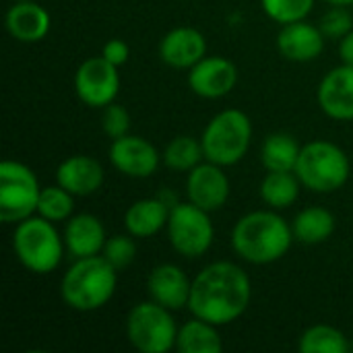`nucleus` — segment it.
Segmentation results:
<instances>
[{
	"label": "nucleus",
	"instance_id": "f257e3e1",
	"mask_svg": "<svg viewBox=\"0 0 353 353\" xmlns=\"http://www.w3.org/2000/svg\"><path fill=\"white\" fill-rule=\"evenodd\" d=\"M252 281L248 273L230 261H217L192 279L188 310L192 316L225 327L238 321L250 306Z\"/></svg>",
	"mask_w": 353,
	"mask_h": 353
},
{
	"label": "nucleus",
	"instance_id": "f03ea898",
	"mask_svg": "<svg viewBox=\"0 0 353 353\" xmlns=\"http://www.w3.org/2000/svg\"><path fill=\"white\" fill-rule=\"evenodd\" d=\"M292 223L275 209H259L242 215L232 230L234 252L250 265H271L281 261L294 242Z\"/></svg>",
	"mask_w": 353,
	"mask_h": 353
},
{
	"label": "nucleus",
	"instance_id": "7ed1b4c3",
	"mask_svg": "<svg viewBox=\"0 0 353 353\" xmlns=\"http://www.w3.org/2000/svg\"><path fill=\"white\" fill-rule=\"evenodd\" d=\"M116 288L118 271L101 254L74 259L60 281V298L77 312H93L114 298Z\"/></svg>",
	"mask_w": 353,
	"mask_h": 353
},
{
	"label": "nucleus",
	"instance_id": "20e7f679",
	"mask_svg": "<svg viewBox=\"0 0 353 353\" xmlns=\"http://www.w3.org/2000/svg\"><path fill=\"white\" fill-rule=\"evenodd\" d=\"M12 250L17 261L33 275L56 271L64 259V236L56 225L39 215H31L17 223L12 232Z\"/></svg>",
	"mask_w": 353,
	"mask_h": 353
},
{
	"label": "nucleus",
	"instance_id": "39448f33",
	"mask_svg": "<svg viewBox=\"0 0 353 353\" xmlns=\"http://www.w3.org/2000/svg\"><path fill=\"white\" fill-rule=\"evenodd\" d=\"M294 172L304 188L319 194H329L347 184L352 176V163L339 145L319 139L302 145Z\"/></svg>",
	"mask_w": 353,
	"mask_h": 353
},
{
	"label": "nucleus",
	"instance_id": "423d86ee",
	"mask_svg": "<svg viewBox=\"0 0 353 353\" xmlns=\"http://www.w3.org/2000/svg\"><path fill=\"white\" fill-rule=\"evenodd\" d=\"M205 159L221 168L240 163L252 143V122L246 112L230 108L215 114L201 134Z\"/></svg>",
	"mask_w": 353,
	"mask_h": 353
},
{
	"label": "nucleus",
	"instance_id": "0eeeda50",
	"mask_svg": "<svg viewBox=\"0 0 353 353\" xmlns=\"http://www.w3.org/2000/svg\"><path fill=\"white\" fill-rule=\"evenodd\" d=\"M178 325L172 310L149 300L139 302L126 316L128 343L141 353H168L176 350Z\"/></svg>",
	"mask_w": 353,
	"mask_h": 353
},
{
	"label": "nucleus",
	"instance_id": "6e6552de",
	"mask_svg": "<svg viewBox=\"0 0 353 353\" xmlns=\"http://www.w3.org/2000/svg\"><path fill=\"white\" fill-rule=\"evenodd\" d=\"M41 186L33 170L21 161L0 163V221L19 223L37 213Z\"/></svg>",
	"mask_w": 353,
	"mask_h": 353
},
{
	"label": "nucleus",
	"instance_id": "1a4fd4ad",
	"mask_svg": "<svg viewBox=\"0 0 353 353\" xmlns=\"http://www.w3.org/2000/svg\"><path fill=\"white\" fill-rule=\"evenodd\" d=\"M165 230L172 248L184 259H199L207 254L215 240V225L211 221V213L190 201H180L170 211Z\"/></svg>",
	"mask_w": 353,
	"mask_h": 353
},
{
	"label": "nucleus",
	"instance_id": "9d476101",
	"mask_svg": "<svg viewBox=\"0 0 353 353\" xmlns=\"http://www.w3.org/2000/svg\"><path fill=\"white\" fill-rule=\"evenodd\" d=\"M74 93L89 108H105L116 101L120 93L118 66L103 56L87 58L74 72Z\"/></svg>",
	"mask_w": 353,
	"mask_h": 353
},
{
	"label": "nucleus",
	"instance_id": "9b49d317",
	"mask_svg": "<svg viewBox=\"0 0 353 353\" xmlns=\"http://www.w3.org/2000/svg\"><path fill=\"white\" fill-rule=\"evenodd\" d=\"M108 159L112 168L128 178H149L163 161L155 145L139 134H124L114 139L108 151Z\"/></svg>",
	"mask_w": 353,
	"mask_h": 353
},
{
	"label": "nucleus",
	"instance_id": "f8f14e48",
	"mask_svg": "<svg viewBox=\"0 0 353 353\" xmlns=\"http://www.w3.org/2000/svg\"><path fill=\"white\" fill-rule=\"evenodd\" d=\"M230 192H232L230 178L221 165L205 159L188 172L186 196L196 207H201L209 213H215L225 207Z\"/></svg>",
	"mask_w": 353,
	"mask_h": 353
},
{
	"label": "nucleus",
	"instance_id": "ddd939ff",
	"mask_svg": "<svg viewBox=\"0 0 353 353\" xmlns=\"http://www.w3.org/2000/svg\"><path fill=\"white\" fill-rule=\"evenodd\" d=\"M238 68L223 56H205L188 70V87L203 99H221L234 91Z\"/></svg>",
	"mask_w": 353,
	"mask_h": 353
},
{
	"label": "nucleus",
	"instance_id": "4468645a",
	"mask_svg": "<svg viewBox=\"0 0 353 353\" xmlns=\"http://www.w3.org/2000/svg\"><path fill=\"white\" fill-rule=\"evenodd\" d=\"M321 110L337 122L353 120V66L339 64L329 70L316 91Z\"/></svg>",
	"mask_w": 353,
	"mask_h": 353
},
{
	"label": "nucleus",
	"instance_id": "2eb2a0df",
	"mask_svg": "<svg viewBox=\"0 0 353 353\" xmlns=\"http://www.w3.org/2000/svg\"><path fill=\"white\" fill-rule=\"evenodd\" d=\"M157 52L163 64L178 70H190L207 56V39L194 27H174L161 37Z\"/></svg>",
	"mask_w": 353,
	"mask_h": 353
},
{
	"label": "nucleus",
	"instance_id": "dca6fc26",
	"mask_svg": "<svg viewBox=\"0 0 353 353\" xmlns=\"http://www.w3.org/2000/svg\"><path fill=\"white\" fill-rule=\"evenodd\" d=\"M192 281L188 275L172 263H161L151 269L147 277V294L153 302L170 308L172 312L188 308Z\"/></svg>",
	"mask_w": 353,
	"mask_h": 353
},
{
	"label": "nucleus",
	"instance_id": "f3484780",
	"mask_svg": "<svg viewBox=\"0 0 353 353\" xmlns=\"http://www.w3.org/2000/svg\"><path fill=\"white\" fill-rule=\"evenodd\" d=\"M325 39L321 27L304 19L281 25L277 33V50L290 62H312L323 54Z\"/></svg>",
	"mask_w": 353,
	"mask_h": 353
},
{
	"label": "nucleus",
	"instance_id": "a211bd4d",
	"mask_svg": "<svg viewBox=\"0 0 353 353\" xmlns=\"http://www.w3.org/2000/svg\"><path fill=\"white\" fill-rule=\"evenodd\" d=\"M64 246L72 259H87L101 254L105 246V228L99 217L93 213L72 215L64 225Z\"/></svg>",
	"mask_w": 353,
	"mask_h": 353
},
{
	"label": "nucleus",
	"instance_id": "6ab92c4d",
	"mask_svg": "<svg viewBox=\"0 0 353 353\" xmlns=\"http://www.w3.org/2000/svg\"><path fill=\"white\" fill-rule=\"evenodd\" d=\"M105 172L91 155H70L56 170V184L74 196H89L103 186Z\"/></svg>",
	"mask_w": 353,
	"mask_h": 353
},
{
	"label": "nucleus",
	"instance_id": "aec40b11",
	"mask_svg": "<svg viewBox=\"0 0 353 353\" xmlns=\"http://www.w3.org/2000/svg\"><path fill=\"white\" fill-rule=\"evenodd\" d=\"M6 31L21 43L41 41L52 27L50 12L35 0L14 2L6 12Z\"/></svg>",
	"mask_w": 353,
	"mask_h": 353
},
{
	"label": "nucleus",
	"instance_id": "412c9836",
	"mask_svg": "<svg viewBox=\"0 0 353 353\" xmlns=\"http://www.w3.org/2000/svg\"><path fill=\"white\" fill-rule=\"evenodd\" d=\"M170 207L155 194L134 201L124 213V228L132 238H151L159 234L170 219Z\"/></svg>",
	"mask_w": 353,
	"mask_h": 353
},
{
	"label": "nucleus",
	"instance_id": "4be33fe9",
	"mask_svg": "<svg viewBox=\"0 0 353 353\" xmlns=\"http://www.w3.org/2000/svg\"><path fill=\"white\" fill-rule=\"evenodd\" d=\"M292 232L300 244L306 246L323 244L335 232V215L325 207H306L294 217Z\"/></svg>",
	"mask_w": 353,
	"mask_h": 353
},
{
	"label": "nucleus",
	"instance_id": "5701e85b",
	"mask_svg": "<svg viewBox=\"0 0 353 353\" xmlns=\"http://www.w3.org/2000/svg\"><path fill=\"white\" fill-rule=\"evenodd\" d=\"M176 350L182 353H221L223 339L219 327L194 316L178 329Z\"/></svg>",
	"mask_w": 353,
	"mask_h": 353
},
{
	"label": "nucleus",
	"instance_id": "b1692460",
	"mask_svg": "<svg viewBox=\"0 0 353 353\" xmlns=\"http://www.w3.org/2000/svg\"><path fill=\"white\" fill-rule=\"evenodd\" d=\"M302 145L290 132H271L261 147V163L267 172H294Z\"/></svg>",
	"mask_w": 353,
	"mask_h": 353
},
{
	"label": "nucleus",
	"instance_id": "393cba45",
	"mask_svg": "<svg viewBox=\"0 0 353 353\" xmlns=\"http://www.w3.org/2000/svg\"><path fill=\"white\" fill-rule=\"evenodd\" d=\"M302 182L296 172H267L261 182V199L275 211L290 209L300 199Z\"/></svg>",
	"mask_w": 353,
	"mask_h": 353
},
{
	"label": "nucleus",
	"instance_id": "a878e982",
	"mask_svg": "<svg viewBox=\"0 0 353 353\" xmlns=\"http://www.w3.org/2000/svg\"><path fill=\"white\" fill-rule=\"evenodd\" d=\"M161 159H163L165 168H170L172 172H186L188 174L192 168H196L201 161H205L203 143H201V139H194L190 134L174 137L165 145Z\"/></svg>",
	"mask_w": 353,
	"mask_h": 353
},
{
	"label": "nucleus",
	"instance_id": "bb28decb",
	"mask_svg": "<svg viewBox=\"0 0 353 353\" xmlns=\"http://www.w3.org/2000/svg\"><path fill=\"white\" fill-rule=\"evenodd\" d=\"M350 347L345 333L331 325H312L298 341V350L302 353H347Z\"/></svg>",
	"mask_w": 353,
	"mask_h": 353
},
{
	"label": "nucleus",
	"instance_id": "cd10ccee",
	"mask_svg": "<svg viewBox=\"0 0 353 353\" xmlns=\"http://www.w3.org/2000/svg\"><path fill=\"white\" fill-rule=\"evenodd\" d=\"M72 211H74V194H70L66 188H62L60 184L41 188L35 215L52 223H60V221H68L72 217Z\"/></svg>",
	"mask_w": 353,
	"mask_h": 353
},
{
	"label": "nucleus",
	"instance_id": "c85d7f7f",
	"mask_svg": "<svg viewBox=\"0 0 353 353\" xmlns=\"http://www.w3.org/2000/svg\"><path fill=\"white\" fill-rule=\"evenodd\" d=\"M261 6L271 21L288 25L304 21L312 12L314 0H261Z\"/></svg>",
	"mask_w": 353,
	"mask_h": 353
},
{
	"label": "nucleus",
	"instance_id": "c756f323",
	"mask_svg": "<svg viewBox=\"0 0 353 353\" xmlns=\"http://www.w3.org/2000/svg\"><path fill=\"white\" fill-rule=\"evenodd\" d=\"M101 256L116 269V271H124L126 267H130L134 263L137 256V244L132 240V236L126 234H118L105 240V246L101 250Z\"/></svg>",
	"mask_w": 353,
	"mask_h": 353
},
{
	"label": "nucleus",
	"instance_id": "7c9ffc66",
	"mask_svg": "<svg viewBox=\"0 0 353 353\" xmlns=\"http://www.w3.org/2000/svg\"><path fill=\"white\" fill-rule=\"evenodd\" d=\"M321 31L327 39H341L353 29V14L347 6H331L319 21Z\"/></svg>",
	"mask_w": 353,
	"mask_h": 353
},
{
	"label": "nucleus",
	"instance_id": "2f4dec72",
	"mask_svg": "<svg viewBox=\"0 0 353 353\" xmlns=\"http://www.w3.org/2000/svg\"><path fill=\"white\" fill-rule=\"evenodd\" d=\"M101 128L103 132L114 141L124 134H130V114L124 105L112 101L110 105L103 108L101 114Z\"/></svg>",
	"mask_w": 353,
	"mask_h": 353
},
{
	"label": "nucleus",
	"instance_id": "473e14b6",
	"mask_svg": "<svg viewBox=\"0 0 353 353\" xmlns=\"http://www.w3.org/2000/svg\"><path fill=\"white\" fill-rule=\"evenodd\" d=\"M101 56L108 60V62H112L114 66H122V64H126L128 62V56H130V46L124 41V39H110V41H105L103 43V48H101Z\"/></svg>",
	"mask_w": 353,
	"mask_h": 353
},
{
	"label": "nucleus",
	"instance_id": "72a5a7b5",
	"mask_svg": "<svg viewBox=\"0 0 353 353\" xmlns=\"http://www.w3.org/2000/svg\"><path fill=\"white\" fill-rule=\"evenodd\" d=\"M339 58L343 64H350L353 66V29L339 39Z\"/></svg>",
	"mask_w": 353,
	"mask_h": 353
},
{
	"label": "nucleus",
	"instance_id": "f704fd0d",
	"mask_svg": "<svg viewBox=\"0 0 353 353\" xmlns=\"http://www.w3.org/2000/svg\"><path fill=\"white\" fill-rule=\"evenodd\" d=\"M157 196H159V199H161V201H163V203H165V205H168L170 209H174V207H176V205L180 203V199H178V194H176L174 190H170V188H165V190H161V192H159Z\"/></svg>",
	"mask_w": 353,
	"mask_h": 353
},
{
	"label": "nucleus",
	"instance_id": "c9c22d12",
	"mask_svg": "<svg viewBox=\"0 0 353 353\" xmlns=\"http://www.w3.org/2000/svg\"><path fill=\"white\" fill-rule=\"evenodd\" d=\"M325 2L331 6H350V4H353V0H325Z\"/></svg>",
	"mask_w": 353,
	"mask_h": 353
},
{
	"label": "nucleus",
	"instance_id": "e433bc0d",
	"mask_svg": "<svg viewBox=\"0 0 353 353\" xmlns=\"http://www.w3.org/2000/svg\"><path fill=\"white\" fill-rule=\"evenodd\" d=\"M14 2H25V0H14Z\"/></svg>",
	"mask_w": 353,
	"mask_h": 353
}]
</instances>
